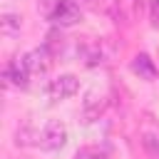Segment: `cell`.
Listing matches in <instances>:
<instances>
[{
    "label": "cell",
    "instance_id": "obj_1",
    "mask_svg": "<svg viewBox=\"0 0 159 159\" xmlns=\"http://www.w3.org/2000/svg\"><path fill=\"white\" fill-rule=\"evenodd\" d=\"M45 12H47V17H50L55 25H60V27H70V25H75V22L82 20V10H80V5L72 2V0H50L47 7H45Z\"/></svg>",
    "mask_w": 159,
    "mask_h": 159
},
{
    "label": "cell",
    "instance_id": "obj_2",
    "mask_svg": "<svg viewBox=\"0 0 159 159\" xmlns=\"http://www.w3.org/2000/svg\"><path fill=\"white\" fill-rule=\"evenodd\" d=\"M67 127L60 122V119H50L45 127H42V132H40V137H37V144H40V149H45V152H60L65 144H67Z\"/></svg>",
    "mask_w": 159,
    "mask_h": 159
},
{
    "label": "cell",
    "instance_id": "obj_9",
    "mask_svg": "<svg viewBox=\"0 0 159 159\" xmlns=\"http://www.w3.org/2000/svg\"><path fill=\"white\" fill-rule=\"evenodd\" d=\"M77 159H107L99 149H82V152H77Z\"/></svg>",
    "mask_w": 159,
    "mask_h": 159
},
{
    "label": "cell",
    "instance_id": "obj_7",
    "mask_svg": "<svg viewBox=\"0 0 159 159\" xmlns=\"http://www.w3.org/2000/svg\"><path fill=\"white\" fill-rule=\"evenodd\" d=\"M0 32L5 37H15L20 35V15H12V12H5L0 17Z\"/></svg>",
    "mask_w": 159,
    "mask_h": 159
},
{
    "label": "cell",
    "instance_id": "obj_6",
    "mask_svg": "<svg viewBox=\"0 0 159 159\" xmlns=\"http://www.w3.org/2000/svg\"><path fill=\"white\" fill-rule=\"evenodd\" d=\"M132 72L139 75V80L152 82V80L157 77V65H154V60H152L149 55L139 52V55H134V60H132Z\"/></svg>",
    "mask_w": 159,
    "mask_h": 159
},
{
    "label": "cell",
    "instance_id": "obj_3",
    "mask_svg": "<svg viewBox=\"0 0 159 159\" xmlns=\"http://www.w3.org/2000/svg\"><path fill=\"white\" fill-rule=\"evenodd\" d=\"M50 62H52V52H50L47 45L35 47V50H30V52L22 55V65H25V70L30 72V77L45 75V72L50 70Z\"/></svg>",
    "mask_w": 159,
    "mask_h": 159
},
{
    "label": "cell",
    "instance_id": "obj_4",
    "mask_svg": "<svg viewBox=\"0 0 159 159\" xmlns=\"http://www.w3.org/2000/svg\"><path fill=\"white\" fill-rule=\"evenodd\" d=\"M77 89H80V82H77L75 75H60V77H55V80L47 84V97H50L52 102H60V99L72 97Z\"/></svg>",
    "mask_w": 159,
    "mask_h": 159
},
{
    "label": "cell",
    "instance_id": "obj_5",
    "mask_svg": "<svg viewBox=\"0 0 159 159\" xmlns=\"http://www.w3.org/2000/svg\"><path fill=\"white\" fill-rule=\"evenodd\" d=\"M2 77L10 82V84H15V87H27L30 84V72L25 70V65H22V57H17V60H12L7 67H5V72H2Z\"/></svg>",
    "mask_w": 159,
    "mask_h": 159
},
{
    "label": "cell",
    "instance_id": "obj_10",
    "mask_svg": "<svg viewBox=\"0 0 159 159\" xmlns=\"http://www.w3.org/2000/svg\"><path fill=\"white\" fill-rule=\"evenodd\" d=\"M149 17H152V25L159 27V0H152V5H149Z\"/></svg>",
    "mask_w": 159,
    "mask_h": 159
},
{
    "label": "cell",
    "instance_id": "obj_8",
    "mask_svg": "<svg viewBox=\"0 0 159 159\" xmlns=\"http://www.w3.org/2000/svg\"><path fill=\"white\" fill-rule=\"evenodd\" d=\"M144 149L149 152V157H152V159H159V137L147 134V137H144Z\"/></svg>",
    "mask_w": 159,
    "mask_h": 159
}]
</instances>
